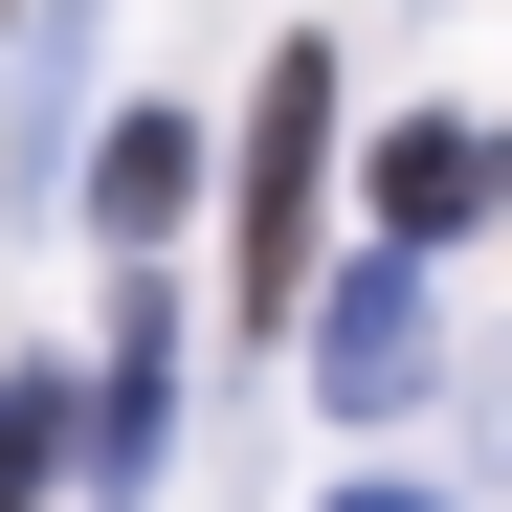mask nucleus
I'll list each match as a JSON object with an SVG mask.
<instances>
[{
	"label": "nucleus",
	"mask_w": 512,
	"mask_h": 512,
	"mask_svg": "<svg viewBox=\"0 0 512 512\" xmlns=\"http://www.w3.org/2000/svg\"><path fill=\"white\" fill-rule=\"evenodd\" d=\"M156 468V334H112V379H90V490Z\"/></svg>",
	"instance_id": "39448f33"
},
{
	"label": "nucleus",
	"mask_w": 512,
	"mask_h": 512,
	"mask_svg": "<svg viewBox=\"0 0 512 512\" xmlns=\"http://www.w3.org/2000/svg\"><path fill=\"white\" fill-rule=\"evenodd\" d=\"M512 201V134H468V112H423V134H379V223L401 245H468Z\"/></svg>",
	"instance_id": "f03ea898"
},
{
	"label": "nucleus",
	"mask_w": 512,
	"mask_h": 512,
	"mask_svg": "<svg viewBox=\"0 0 512 512\" xmlns=\"http://www.w3.org/2000/svg\"><path fill=\"white\" fill-rule=\"evenodd\" d=\"M312 379L357 401V423H379V401H423V379H446V357H423V245H379V268L334 290V357H312Z\"/></svg>",
	"instance_id": "7ed1b4c3"
},
{
	"label": "nucleus",
	"mask_w": 512,
	"mask_h": 512,
	"mask_svg": "<svg viewBox=\"0 0 512 512\" xmlns=\"http://www.w3.org/2000/svg\"><path fill=\"white\" fill-rule=\"evenodd\" d=\"M312 156H334V67L290 45L245 112V312H290V268H312Z\"/></svg>",
	"instance_id": "f257e3e1"
},
{
	"label": "nucleus",
	"mask_w": 512,
	"mask_h": 512,
	"mask_svg": "<svg viewBox=\"0 0 512 512\" xmlns=\"http://www.w3.org/2000/svg\"><path fill=\"white\" fill-rule=\"evenodd\" d=\"M179 201H201V134H179V112H112V134H90V223L134 245V223H179Z\"/></svg>",
	"instance_id": "20e7f679"
},
{
	"label": "nucleus",
	"mask_w": 512,
	"mask_h": 512,
	"mask_svg": "<svg viewBox=\"0 0 512 512\" xmlns=\"http://www.w3.org/2000/svg\"><path fill=\"white\" fill-rule=\"evenodd\" d=\"M45 446H67V379H0V490H23Z\"/></svg>",
	"instance_id": "423d86ee"
},
{
	"label": "nucleus",
	"mask_w": 512,
	"mask_h": 512,
	"mask_svg": "<svg viewBox=\"0 0 512 512\" xmlns=\"http://www.w3.org/2000/svg\"><path fill=\"white\" fill-rule=\"evenodd\" d=\"M0 512H23V490H0Z\"/></svg>",
	"instance_id": "6e6552de"
},
{
	"label": "nucleus",
	"mask_w": 512,
	"mask_h": 512,
	"mask_svg": "<svg viewBox=\"0 0 512 512\" xmlns=\"http://www.w3.org/2000/svg\"><path fill=\"white\" fill-rule=\"evenodd\" d=\"M334 512H446V490H334Z\"/></svg>",
	"instance_id": "0eeeda50"
}]
</instances>
